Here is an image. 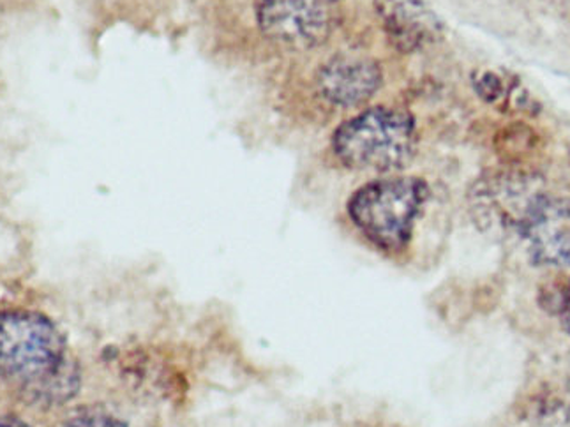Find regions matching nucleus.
Here are the masks:
<instances>
[{
	"label": "nucleus",
	"mask_w": 570,
	"mask_h": 427,
	"mask_svg": "<svg viewBox=\"0 0 570 427\" xmlns=\"http://www.w3.org/2000/svg\"><path fill=\"white\" fill-rule=\"evenodd\" d=\"M0 427H30L17 419H0Z\"/></svg>",
	"instance_id": "10"
},
{
	"label": "nucleus",
	"mask_w": 570,
	"mask_h": 427,
	"mask_svg": "<svg viewBox=\"0 0 570 427\" xmlns=\"http://www.w3.org/2000/svg\"><path fill=\"white\" fill-rule=\"evenodd\" d=\"M537 266L570 267V200L539 197L520 227Z\"/></svg>",
	"instance_id": "5"
},
{
	"label": "nucleus",
	"mask_w": 570,
	"mask_h": 427,
	"mask_svg": "<svg viewBox=\"0 0 570 427\" xmlns=\"http://www.w3.org/2000/svg\"><path fill=\"white\" fill-rule=\"evenodd\" d=\"M333 150L352 170L394 173L409 167L417 150L415 120L403 110L370 108L336 129Z\"/></svg>",
	"instance_id": "2"
},
{
	"label": "nucleus",
	"mask_w": 570,
	"mask_h": 427,
	"mask_svg": "<svg viewBox=\"0 0 570 427\" xmlns=\"http://www.w3.org/2000/svg\"><path fill=\"white\" fill-rule=\"evenodd\" d=\"M256 20L271 41L295 50L325 43L333 23L327 0H262Z\"/></svg>",
	"instance_id": "4"
},
{
	"label": "nucleus",
	"mask_w": 570,
	"mask_h": 427,
	"mask_svg": "<svg viewBox=\"0 0 570 427\" xmlns=\"http://www.w3.org/2000/svg\"><path fill=\"white\" fill-rule=\"evenodd\" d=\"M65 339L43 315L0 312V375L38 393L71 384Z\"/></svg>",
	"instance_id": "1"
},
{
	"label": "nucleus",
	"mask_w": 570,
	"mask_h": 427,
	"mask_svg": "<svg viewBox=\"0 0 570 427\" xmlns=\"http://www.w3.org/2000/svg\"><path fill=\"white\" fill-rule=\"evenodd\" d=\"M375 9L383 32L400 52H417L442 38V20L424 0H375Z\"/></svg>",
	"instance_id": "7"
},
{
	"label": "nucleus",
	"mask_w": 570,
	"mask_h": 427,
	"mask_svg": "<svg viewBox=\"0 0 570 427\" xmlns=\"http://www.w3.org/2000/svg\"><path fill=\"white\" fill-rule=\"evenodd\" d=\"M68 427H128L122 420L102 410H87L69 420Z\"/></svg>",
	"instance_id": "8"
},
{
	"label": "nucleus",
	"mask_w": 570,
	"mask_h": 427,
	"mask_svg": "<svg viewBox=\"0 0 570 427\" xmlns=\"http://www.w3.org/2000/svg\"><path fill=\"white\" fill-rule=\"evenodd\" d=\"M560 318H562L563 329L570 334V285L560 302Z\"/></svg>",
	"instance_id": "9"
},
{
	"label": "nucleus",
	"mask_w": 570,
	"mask_h": 427,
	"mask_svg": "<svg viewBox=\"0 0 570 427\" xmlns=\"http://www.w3.org/2000/svg\"><path fill=\"white\" fill-rule=\"evenodd\" d=\"M379 62L362 53H337L318 73V89L328 103L357 108L367 103L382 87Z\"/></svg>",
	"instance_id": "6"
},
{
	"label": "nucleus",
	"mask_w": 570,
	"mask_h": 427,
	"mask_svg": "<svg viewBox=\"0 0 570 427\" xmlns=\"http://www.w3.org/2000/svg\"><path fill=\"white\" fill-rule=\"evenodd\" d=\"M428 197L426 182L415 177L373 180L350 198V219L376 248L397 252L412 240Z\"/></svg>",
	"instance_id": "3"
}]
</instances>
